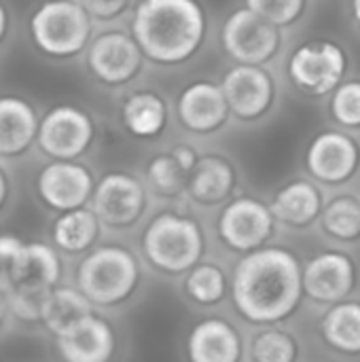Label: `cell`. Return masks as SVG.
Masks as SVG:
<instances>
[{"label": "cell", "instance_id": "cell-1", "mask_svg": "<svg viewBox=\"0 0 360 362\" xmlns=\"http://www.w3.org/2000/svg\"><path fill=\"white\" fill-rule=\"evenodd\" d=\"M303 295V267L286 248L261 246L246 252L233 269V303L252 325L284 322L295 314Z\"/></svg>", "mask_w": 360, "mask_h": 362}, {"label": "cell", "instance_id": "cell-2", "mask_svg": "<svg viewBox=\"0 0 360 362\" xmlns=\"http://www.w3.org/2000/svg\"><path fill=\"white\" fill-rule=\"evenodd\" d=\"M132 34L146 59L178 66L204 47L208 15L197 0H140L132 17Z\"/></svg>", "mask_w": 360, "mask_h": 362}, {"label": "cell", "instance_id": "cell-3", "mask_svg": "<svg viewBox=\"0 0 360 362\" xmlns=\"http://www.w3.org/2000/svg\"><path fill=\"white\" fill-rule=\"evenodd\" d=\"M142 250L149 263L163 274H187L206 250L202 225L187 214L163 212L155 216L142 233Z\"/></svg>", "mask_w": 360, "mask_h": 362}, {"label": "cell", "instance_id": "cell-4", "mask_svg": "<svg viewBox=\"0 0 360 362\" xmlns=\"http://www.w3.org/2000/svg\"><path fill=\"white\" fill-rule=\"evenodd\" d=\"M76 282L93 305H119L138 288L140 265L123 246H100L81 261Z\"/></svg>", "mask_w": 360, "mask_h": 362}, {"label": "cell", "instance_id": "cell-5", "mask_svg": "<svg viewBox=\"0 0 360 362\" xmlns=\"http://www.w3.org/2000/svg\"><path fill=\"white\" fill-rule=\"evenodd\" d=\"M91 19L79 0H47L34 11L30 32L42 53L72 57L89 45Z\"/></svg>", "mask_w": 360, "mask_h": 362}, {"label": "cell", "instance_id": "cell-6", "mask_svg": "<svg viewBox=\"0 0 360 362\" xmlns=\"http://www.w3.org/2000/svg\"><path fill=\"white\" fill-rule=\"evenodd\" d=\"M346 70V49L329 38L308 40L289 57V76L293 85L312 98L333 93L344 83Z\"/></svg>", "mask_w": 360, "mask_h": 362}, {"label": "cell", "instance_id": "cell-7", "mask_svg": "<svg viewBox=\"0 0 360 362\" xmlns=\"http://www.w3.org/2000/svg\"><path fill=\"white\" fill-rule=\"evenodd\" d=\"M223 49L236 64L265 66L282 45V28L248 6L236 8L223 23Z\"/></svg>", "mask_w": 360, "mask_h": 362}, {"label": "cell", "instance_id": "cell-8", "mask_svg": "<svg viewBox=\"0 0 360 362\" xmlns=\"http://www.w3.org/2000/svg\"><path fill=\"white\" fill-rule=\"evenodd\" d=\"M276 223L269 204L257 197H238L223 208L216 227L219 238L227 248L246 255L274 238Z\"/></svg>", "mask_w": 360, "mask_h": 362}, {"label": "cell", "instance_id": "cell-9", "mask_svg": "<svg viewBox=\"0 0 360 362\" xmlns=\"http://www.w3.org/2000/svg\"><path fill=\"white\" fill-rule=\"evenodd\" d=\"M223 93L240 121H259L276 102V81L265 66L236 64L221 81Z\"/></svg>", "mask_w": 360, "mask_h": 362}, {"label": "cell", "instance_id": "cell-10", "mask_svg": "<svg viewBox=\"0 0 360 362\" xmlns=\"http://www.w3.org/2000/svg\"><path fill=\"white\" fill-rule=\"evenodd\" d=\"M91 208L106 227H132L144 214L146 189L132 174L110 172L95 185L91 195Z\"/></svg>", "mask_w": 360, "mask_h": 362}, {"label": "cell", "instance_id": "cell-11", "mask_svg": "<svg viewBox=\"0 0 360 362\" xmlns=\"http://www.w3.org/2000/svg\"><path fill=\"white\" fill-rule=\"evenodd\" d=\"M310 176L329 187L346 185L360 168L359 142L342 129H325L312 138L306 153Z\"/></svg>", "mask_w": 360, "mask_h": 362}, {"label": "cell", "instance_id": "cell-12", "mask_svg": "<svg viewBox=\"0 0 360 362\" xmlns=\"http://www.w3.org/2000/svg\"><path fill=\"white\" fill-rule=\"evenodd\" d=\"M144 53L134 38L121 30L95 36L87 49V64L93 76L106 85H125L134 81L142 68Z\"/></svg>", "mask_w": 360, "mask_h": 362}, {"label": "cell", "instance_id": "cell-13", "mask_svg": "<svg viewBox=\"0 0 360 362\" xmlns=\"http://www.w3.org/2000/svg\"><path fill=\"white\" fill-rule=\"evenodd\" d=\"M38 144L53 159H76L93 140L91 117L70 104L51 108L38 123Z\"/></svg>", "mask_w": 360, "mask_h": 362}, {"label": "cell", "instance_id": "cell-14", "mask_svg": "<svg viewBox=\"0 0 360 362\" xmlns=\"http://www.w3.org/2000/svg\"><path fill=\"white\" fill-rule=\"evenodd\" d=\"M359 282V269L354 259L342 250H325L312 257L303 267V291L306 297L320 303L333 305L352 295Z\"/></svg>", "mask_w": 360, "mask_h": 362}, {"label": "cell", "instance_id": "cell-15", "mask_svg": "<svg viewBox=\"0 0 360 362\" xmlns=\"http://www.w3.org/2000/svg\"><path fill=\"white\" fill-rule=\"evenodd\" d=\"M36 187L40 199L59 212L85 206L95 189L91 172L72 159H57L45 165L38 174Z\"/></svg>", "mask_w": 360, "mask_h": 362}, {"label": "cell", "instance_id": "cell-16", "mask_svg": "<svg viewBox=\"0 0 360 362\" xmlns=\"http://www.w3.org/2000/svg\"><path fill=\"white\" fill-rule=\"evenodd\" d=\"M176 115L185 129L193 134H214L225 127L231 108L221 85L212 81H195L180 91Z\"/></svg>", "mask_w": 360, "mask_h": 362}, {"label": "cell", "instance_id": "cell-17", "mask_svg": "<svg viewBox=\"0 0 360 362\" xmlns=\"http://www.w3.org/2000/svg\"><path fill=\"white\" fill-rule=\"evenodd\" d=\"M55 339H57L59 354L70 362L108 361L117 344L112 327L95 314L85 316Z\"/></svg>", "mask_w": 360, "mask_h": 362}, {"label": "cell", "instance_id": "cell-18", "mask_svg": "<svg viewBox=\"0 0 360 362\" xmlns=\"http://www.w3.org/2000/svg\"><path fill=\"white\" fill-rule=\"evenodd\" d=\"M187 352L195 362H238L242 358V335L225 318H206L191 329Z\"/></svg>", "mask_w": 360, "mask_h": 362}, {"label": "cell", "instance_id": "cell-19", "mask_svg": "<svg viewBox=\"0 0 360 362\" xmlns=\"http://www.w3.org/2000/svg\"><path fill=\"white\" fill-rule=\"evenodd\" d=\"M269 208L278 223L293 229H306L320 221V214L325 210V197L316 182L299 178L278 189Z\"/></svg>", "mask_w": 360, "mask_h": 362}, {"label": "cell", "instance_id": "cell-20", "mask_svg": "<svg viewBox=\"0 0 360 362\" xmlns=\"http://www.w3.org/2000/svg\"><path fill=\"white\" fill-rule=\"evenodd\" d=\"M238 174L233 163L216 153L199 155L187 182V195L202 206H216L236 191Z\"/></svg>", "mask_w": 360, "mask_h": 362}, {"label": "cell", "instance_id": "cell-21", "mask_svg": "<svg viewBox=\"0 0 360 362\" xmlns=\"http://www.w3.org/2000/svg\"><path fill=\"white\" fill-rule=\"evenodd\" d=\"M121 121L125 129L142 140H151L163 134L170 123V106L161 93L142 89L125 98L121 106Z\"/></svg>", "mask_w": 360, "mask_h": 362}, {"label": "cell", "instance_id": "cell-22", "mask_svg": "<svg viewBox=\"0 0 360 362\" xmlns=\"http://www.w3.org/2000/svg\"><path fill=\"white\" fill-rule=\"evenodd\" d=\"M62 265L53 248L32 242L21 244L13 263L6 269L11 286H47L53 288L59 280Z\"/></svg>", "mask_w": 360, "mask_h": 362}, {"label": "cell", "instance_id": "cell-23", "mask_svg": "<svg viewBox=\"0 0 360 362\" xmlns=\"http://www.w3.org/2000/svg\"><path fill=\"white\" fill-rule=\"evenodd\" d=\"M36 134L38 119L34 108L21 98H0V155L13 157L23 153Z\"/></svg>", "mask_w": 360, "mask_h": 362}, {"label": "cell", "instance_id": "cell-24", "mask_svg": "<svg viewBox=\"0 0 360 362\" xmlns=\"http://www.w3.org/2000/svg\"><path fill=\"white\" fill-rule=\"evenodd\" d=\"M320 333L329 348L356 356L360 354V301H337L329 305L320 320Z\"/></svg>", "mask_w": 360, "mask_h": 362}, {"label": "cell", "instance_id": "cell-25", "mask_svg": "<svg viewBox=\"0 0 360 362\" xmlns=\"http://www.w3.org/2000/svg\"><path fill=\"white\" fill-rule=\"evenodd\" d=\"M89 314H93V303L81 288L76 291L70 286H55L45 301L40 322L57 337Z\"/></svg>", "mask_w": 360, "mask_h": 362}, {"label": "cell", "instance_id": "cell-26", "mask_svg": "<svg viewBox=\"0 0 360 362\" xmlns=\"http://www.w3.org/2000/svg\"><path fill=\"white\" fill-rule=\"evenodd\" d=\"M102 221L93 208H72L64 210L53 223V242L66 252H83L93 246L100 235Z\"/></svg>", "mask_w": 360, "mask_h": 362}, {"label": "cell", "instance_id": "cell-27", "mask_svg": "<svg viewBox=\"0 0 360 362\" xmlns=\"http://www.w3.org/2000/svg\"><path fill=\"white\" fill-rule=\"evenodd\" d=\"M320 229L335 242L352 244L360 240V199L354 195H337L325 204Z\"/></svg>", "mask_w": 360, "mask_h": 362}, {"label": "cell", "instance_id": "cell-28", "mask_svg": "<svg viewBox=\"0 0 360 362\" xmlns=\"http://www.w3.org/2000/svg\"><path fill=\"white\" fill-rule=\"evenodd\" d=\"M189 174L191 172L174 157L172 151L155 155L146 165L149 187L155 191V195L168 197V199H176L182 193H187Z\"/></svg>", "mask_w": 360, "mask_h": 362}, {"label": "cell", "instance_id": "cell-29", "mask_svg": "<svg viewBox=\"0 0 360 362\" xmlns=\"http://www.w3.org/2000/svg\"><path fill=\"white\" fill-rule=\"evenodd\" d=\"M185 291L199 305H216L227 295V276L216 263L199 261L187 272Z\"/></svg>", "mask_w": 360, "mask_h": 362}, {"label": "cell", "instance_id": "cell-30", "mask_svg": "<svg viewBox=\"0 0 360 362\" xmlns=\"http://www.w3.org/2000/svg\"><path fill=\"white\" fill-rule=\"evenodd\" d=\"M299 356L297 339L282 329H263L252 337L250 361L293 362Z\"/></svg>", "mask_w": 360, "mask_h": 362}, {"label": "cell", "instance_id": "cell-31", "mask_svg": "<svg viewBox=\"0 0 360 362\" xmlns=\"http://www.w3.org/2000/svg\"><path fill=\"white\" fill-rule=\"evenodd\" d=\"M331 115L348 129H360V81H344L331 93Z\"/></svg>", "mask_w": 360, "mask_h": 362}, {"label": "cell", "instance_id": "cell-32", "mask_svg": "<svg viewBox=\"0 0 360 362\" xmlns=\"http://www.w3.org/2000/svg\"><path fill=\"white\" fill-rule=\"evenodd\" d=\"M246 6L278 28H289L303 17L308 0H246Z\"/></svg>", "mask_w": 360, "mask_h": 362}, {"label": "cell", "instance_id": "cell-33", "mask_svg": "<svg viewBox=\"0 0 360 362\" xmlns=\"http://www.w3.org/2000/svg\"><path fill=\"white\" fill-rule=\"evenodd\" d=\"M55 288V286H53ZM53 288L47 286H11V314L25 322L42 318V308Z\"/></svg>", "mask_w": 360, "mask_h": 362}, {"label": "cell", "instance_id": "cell-34", "mask_svg": "<svg viewBox=\"0 0 360 362\" xmlns=\"http://www.w3.org/2000/svg\"><path fill=\"white\" fill-rule=\"evenodd\" d=\"M93 19H117L119 15H123L129 6L132 0H79Z\"/></svg>", "mask_w": 360, "mask_h": 362}, {"label": "cell", "instance_id": "cell-35", "mask_svg": "<svg viewBox=\"0 0 360 362\" xmlns=\"http://www.w3.org/2000/svg\"><path fill=\"white\" fill-rule=\"evenodd\" d=\"M172 153H174V157L191 172L193 170V165L197 163V159H199V155L195 153V148L193 146H189V144H178V146H174L172 148Z\"/></svg>", "mask_w": 360, "mask_h": 362}, {"label": "cell", "instance_id": "cell-36", "mask_svg": "<svg viewBox=\"0 0 360 362\" xmlns=\"http://www.w3.org/2000/svg\"><path fill=\"white\" fill-rule=\"evenodd\" d=\"M11 312V280L0 274V325Z\"/></svg>", "mask_w": 360, "mask_h": 362}, {"label": "cell", "instance_id": "cell-37", "mask_svg": "<svg viewBox=\"0 0 360 362\" xmlns=\"http://www.w3.org/2000/svg\"><path fill=\"white\" fill-rule=\"evenodd\" d=\"M6 193H8L6 176H4V172L0 170V206H2V204H4V199H6Z\"/></svg>", "mask_w": 360, "mask_h": 362}, {"label": "cell", "instance_id": "cell-38", "mask_svg": "<svg viewBox=\"0 0 360 362\" xmlns=\"http://www.w3.org/2000/svg\"><path fill=\"white\" fill-rule=\"evenodd\" d=\"M350 11H352L356 25H360V0H350Z\"/></svg>", "mask_w": 360, "mask_h": 362}, {"label": "cell", "instance_id": "cell-39", "mask_svg": "<svg viewBox=\"0 0 360 362\" xmlns=\"http://www.w3.org/2000/svg\"><path fill=\"white\" fill-rule=\"evenodd\" d=\"M4 34H6V11H4V6L0 4V40H2Z\"/></svg>", "mask_w": 360, "mask_h": 362}, {"label": "cell", "instance_id": "cell-40", "mask_svg": "<svg viewBox=\"0 0 360 362\" xmlns=\"http://www.w3.org/2000/svg\"><path fill=\"white\" fill-rule=\"evenodd\" d=\"M0 274H2V261H0ZM4 276V274H2Z\"/></svg>", "mask_w": 360, "mask_h": 362}]
</instances>
